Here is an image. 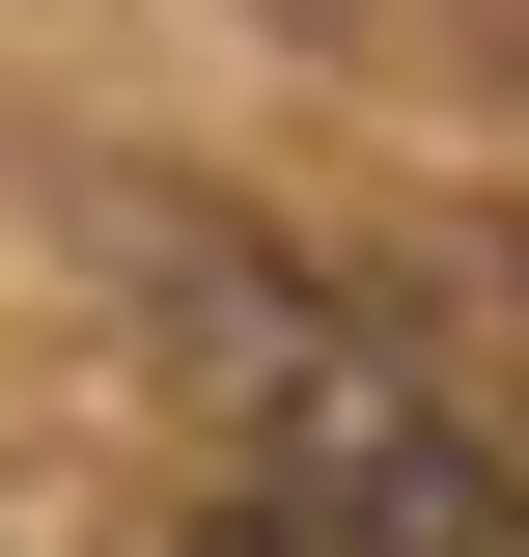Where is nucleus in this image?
<instances>
[{"label": "nucleus", "instance_id": "1", "mask_svg": "<svg viewBox=\"0 0 529 557\" xmlns=\"http://www.w3.org/2000/svg\"><path fill=\"white\" fill-rule=\"evenodd\" d=\"M307 557H502V474H473L418 391H307Z\"/></svg>", "mask_w": 529, "mask_h": 557}]
</instances>
